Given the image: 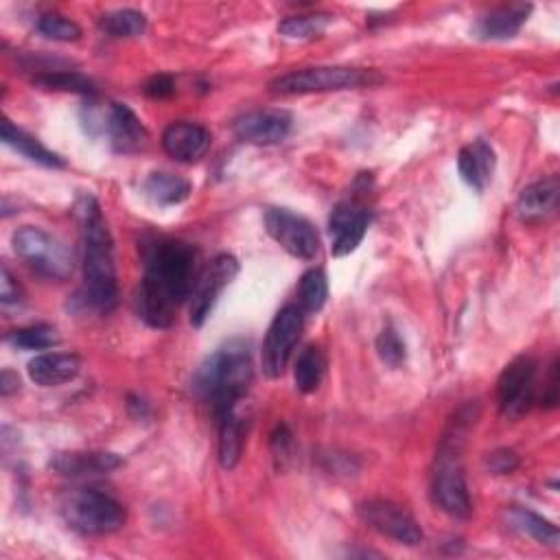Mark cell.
Instances as JSON below:
<instances>
[{"label": "cell", "instance_id": "obj_16", "mask_svg": "<svg viewBox=\"0 0 560 560\" xmlns=\"http://www.w3.org/2000/svg\"><path fill=\"white\" fill-rule=\"evenodd\" d=\"M212 136L206 127L188 120H175L171 122L162 133V147L164 151L184 164L199 162L208 149H210Z\"/></svg>", "mask_w": 560, "mask_h": 560}, {"label": "cell", "instance_id": "obj_37", "mask_svg": "<svg viewBox=\"0 0 560 560\" xmlns=\"http://www.w3.org/2000/svg\"><path fill=\"white\" fill-rule=\"evenodd\" d=\"M293 435L289 433V429L284 427V424H280L278 429H276V433L271 435V446H273V453H276V457H289V453H291V444H293V440H291Z\"/></svg>", "mask_w": 560, "mask_h": 560}, {"label": "cell", "instance_id": "obj_29", "mask_svg": "<svg viewBox=\"0 0 560 560\" xmlns=\"http://www.w3.org/2000/svg\"><path fill=\"white\" fill-rule=\"evenodd\" d=\"M33 83L46 90H63L77 94H94V81L74 70H46L33 77Z\"/></svg>", "mask_w": 560, "mask_h": 560}, {"label": "cell", "instance_id": "obj_32", "mask_svg": "<svg viewBox=\"0 0 560 560\" xmlns=\"http://www.w3.org/2000/svg\"><path fill=\"white\" fill-rule=\"evenodd\" d=\"M37 33L52 42H77L81 37V28L77 22L59 15V13H46L37 20Z\"/></svg>", "mask_w": 560, "mask_h": 560}, {"label": "cell", "instance_id": "obj_4", "mask_svg": "<svg viewBox=\"0 0 560 560\" xmlns=\"http://www.w3.org/2000/svg\"><path fill=\"white\" fill-rule=\"evenodd\" d=\"M59 516L72 532L85 536L114 534L127 521V512L120 501L92 488L68 490L59 499Z\"/></svg>", "mask_w": 560, "mask_h": 560}, {"label": "cell", "instance_id": "obj_25", "mask_svg": "<svg viewBox=\"0 0 560 560\" xmlns=\"http://www.w3.org/2000/svg\"><path fill=\"white\" fill-rule=\"evenodd\" d=\"M505 516H508V523H510L514 529H518L521 534L534 538L536 542H540V545H545V547H551V549L558 547V542H560L558 527H556L551 521L542 518L540 514H536V512H532V510H527V508L512 505Z\"/></svg>", "mask_w": 560, "mask_h": 560}, {"label": "cell", "instance_id": "obj_35", "mask_svg": "<svg viewBox=\"0 0 560 560\" xmlns=\"http://www.w3.org/2000/svg\"><path fill=\"white\" fill-rule=\"evenodd\" d=\"M144 94L151 98H166L175 92V81L171 74H155L144 83Z\"/></svg>", "mask_w": 560, "mask_h": 560}, {"label": "cell", "instance_id": "obj_12", "mask_svg": "<svg viewBox=\"0 0 560 560\" xmlns=\"http://www.w3.org/2000/svg\"><path fill=\"white\" fill-rule=\"evenodd\" d=\"M357 514L372 529H376L378 534H383L396 542H402L409 547H416L422 542V529L416 523V518L407 510H402L400 505H396L392 501L368 499V501L359 503Z\"/></svg>", "mask_w": 560, "mask_h": 560}, {"label": "cell", "instance_id": "obj_33", "mask_svg": "<svg viewBox=\"0 0 560 560\" xmlns=\"http://www.w3.org/2000/svg\"><path fill=\"white\" fill-rule=\"evenodd\" d=\"M376 352H378L381 361L387 363L389 368H400L405 363L407 348H405V341H402V337L398 335V330L394 326H385L378 332Z\"/></svg>", "mask_w": 560, "mask_h": 560}, {"label": "cell", "instance_id": "obj_7", "mask_svg": "<svg viewBox=\"0 0 560 560\" xmlns=\"http://www.w3.org/2000/svg\"><path fill=\"white\" fill-rule=\"evenodd\" d=\"M81 120L92 136L107 138L118 153H136L147 144V129L125 103H90L83 107Z\"/></svg>", "mask_w": 560, "mask_h": 560}, {"label": "cell", "instance_id": "obj_6", "mask_svg": "<svg viewBox=\"0 0 560 560\" xmlns=\"http://www.w3.org/2000/svg\"><path fill=\"white\" fill-rule=\"evenodd\" d=\"M11 245L15 256L37 276L48 280L70 278L74 267L72 249L50 232L35 225H24L13 232Z\"/></svg>", "mask_w": 560, "mask_h": 560}, {"label": "cell", "instance_id": "obj_18", "mask_svg": "<svg viewBox=\"0 0 560 560\" xmlns=\"http://www.w3.org/2000/svg\"><path fill=\"white\" fill-rule=\"evenodd\" d=\"M122 459L107 451H66L50 457V468L63 477H88L103 475L118 468Z\"/></svg>", "mask_w": 560, "mask_h": 560}, {"label": "cell", "instance_id": "obj_21", "mask_svg": "<svg viewBox=\"0 0 560 560\" xmlns=\"http://www.w3.org/2000/svg\"><path fill=\"white\" fill-rule=\"evenodd\" d=\"M529 11H532V4H525V2L503 4L486 13L483 18H479V22L475 24V33L481 39H510L521 31Z\"/></svg>", "mask_w": 560, "mask_h": 560}, {"label": "cell", "instance_id": "obj_17", "mask_svg": "<svg viewBox=\"0 0 560 560\" xmlns=\"http://www.w3.org/2000/svg\"><path fill=\"white\" fill-rule=\"evenodd\" d=\"M560 201V182L556 175L538 179L521 190L516 214L523 223H542L551 219Z\"/></svg>", "mask_w": 560, "mask_h": 560}, {"label": "cell", "instance_id": "obj_34", "mask_svg": "<svg viewBox=\"0 0 560 560\" xmlns=\"http://www.w3.org/2000/svg\"><path fill=\"white\" fill-rule=\"evenodd\" d=\"M486 466L497 475H505V472H512L518 466V457L508 448H499V451L488 453Z\"/></svg>", "mask_w": 560, "mask_h": 560}, {"label": "cell", "instance_id": "obj_20", "mask_svg": "<svg viewBox=\"0 0 560 560\" xmlns=\"http://www.w3.org/2000/svg\"><path fill=\"white\" fill-rule=\"evenodd\" d=\"M494 151L486 140H475L459 149L457 153V171L462 179L481 192L494 173Z\"/></svg>", "mask_w": 560, "mask_h": 560}, {"label": "cell", "instance_id": "obj_8", "mask_svg": "<svg viewBox=\"0 0 560 560\" xmlns=\"http://www.w3.org/2000/svg\"><path fill=\"white\" fill-rule=\"evenodd\" d=\"M457 440H448L442 444L438 462H435V472L431 481V494L435 505L444 510L448 516L455 518H468L470 516V497H468V486L466 477L459 464V451H457Z\"/></svg>", "mask_w": 560, "mask_h": 560}, {"label": "cell", "instance_id": "obj_24", "mask_svg": "<svg viewBox=\"0 0 560 560\" xmlns=\"http://www.w3.org/2000/svg\"><path fill=\"white\" fill-rule=\"evenodd\" d=\"M144 195L158 203V206H175L188 199L190 195V182L166 171H153L142 184Z\"/></svg>", "mask_w": 560, "mask_h": 560}, {"label": "cell", "instance_id": "obj_13", "mask_svg": "<svg viewBox=\"0 0 560 560\" xmlns=\"http://www.w3.org/2000/svg\"><path fill=\"white\" fill-rule=\"evenodd\" d=\"M497 394L505 416H523L536 398V361L532 357H516L510 361L499 376Z\"/></svg>", "mask_w": 560, "mask_h": 560}, {"label": "cell", "instance_id": "obj_14", "mask_svg": "<svg viewBox=\"0 0 560 560\" xmlns=\"http://www.w3.org/2000/svg\"><path fill=\"white\" fill-rule=\"evenodd\" d=\"M368 225H370V210L363 203L354 199H346L337 203L328 219L332 256L339 258V256L352 254L363 241Z\"/></svg>", "mask_w": 560, "mask_h": 560}, {"label": "cell", "instance_id": "obj_11", "mask_svg": "<svg viewBox=\"0 0 560 560\" xmlns=\"http://www.w3.org/2000/svg\"><path fill=\"white\" fill-rule=\"evenodd\" d=\"M238 273V260L232 254H219L214 256L197 276V282L192 287L190 293V324L195 328L203 326V322L208 319L210 311L214 308L219 295L223 293V289L236 278Z\"/></svg>", "mask_w": 560, "mask_h": 560}, {"label": "cell", "instance_id": "obj_31", "mask_svg": "<svg viewBox=\"0 0 560 560\" xmlns=\"http://www.w3.org/2000/svg\"><path fill=\"white\" fill-rule=\"evenodd\" d=\"M7 341L22 350H46L59 343V335H57V328L50 324H35V326L13 330L7 337Z\"/></svg>", "mask_w": 560, "mask_h": 560}, {"label": "cell", "instance_id": "obj_38", "mask_svg": "<svg viewBox=\"0 0 560 560\" xmlns=\"http://www.w3.org/2000/svg\"><path fill=\"white\" fill-rule=\"evenodd\" d=\"M18 387H20L18 374H13L11 370H4L2 376H0V392H2V396H9V394L15 392Z\"/></svg>", "mask_w": 560, "mask_h": 560}, {"label": "cell", "instance_id": "obj_3", "mask_svg": "<svg viewBox=\"0 0 560 560\" xmlns=\"http://www.w3.org/2000/svg\"><path fill=\"white\" fill-rule=\"evenodd\" d=\"M252 376L254 363L249 343L243 339H232L201 361L192 374L190 389L197 398L210 402L217 416L243 400Z\"/></svg>", "mask_w": 560, "mask_h": 560}, {"label": "cell", "instance_id": "obj_10", "mask_svg": "<svg viewBox=\"0 0 560 560\" xmlns=\"http://www.w3.org/2000/svg\"><path fill=\"white\" fill-rule=\"evenodd\" d=\"M267 234L293 258L311 260L319 252V234L315 225L287 208H269L265 212Z\"/></svg>", "mask_w": 560, "mask_h": 560}, {"label": "cell", "instance_id": "obj_27", "mask_svg": "<svg viewBox=\"0 0 560 560\" xmlns=\"http://www.w3.org/2000/svg\"><path fill=\"white\" fill-rule=\"evenodd\" d=\"M328 280L324 269H308L298 284V306L304 313H315L326 304Z\"/></svg>", "mask_w": 560, "mask_h": 560}, {"label": "cell", "instance_id": "obj_22", "mask_svg": "<svg viewBox=\"0 0 560 560\" xmlns=\"http://www.w3.org/2000/svg\"><path fill=\"white\" fill-rule=\"evenodd\" d=\"M217 424H219V464L225 470H232L238 464L243 453L247 420L241 416L236 405L217 413Z\"/></svg>", "mask_w": 560, "mask_h": 560}, {"label": "cell", "instance_id": "obj_2", "mask_svg": "<svg viewBox=\"0 0 560 560\" xmlns=\"http://www.w3.org/2000/svg\"><path fill=\"white\" fill-rule=\"evenodd\" d=\"M79 225L83 256V287L79 300L85 308L109 313L118 302L114 241L94 197H83L79 203Z\"/></svg>", "mask_w": 560, "mask_h": 560}, {"label": "cell", "instance_id": "obj_28", "mask_svg": "<svg viewBox=\"0 0 560 560\" xmlns=\"http://www.w3.org/2000/svg\"><path fill=\"white\" fill-rule=\"evenodd\" d=\"M101 28L112 37H138L147 28V18L136 9H116L101 18Z\"/></svg>", "mask_w": 560, "mask_h": 560}, {"label": "cell", "instance_id": "obj_5", "mask_svg": "<svg viewBox=\"0 0 560 560\" xmlns=\"http://www.w3.org/2000/svg\"><path fill=\"white\" fill-rule=\"evenodd\" d=\"M383 74L372 68H350V66H317L291 70L269 83L273 94L293 96V94H313V92H332V90H354L372 88L383 83Z\"/></svg>", "mask_w": 560, "mask_h": 560}, {"label": "cell", "instance_id": "obj_26", "mask_svg": "<svg viewBox=\"0 0 560 560\" xmlns=\"http://www.w3.org/2000/svg\"><path fill=\"white\" fill-rule=\"evenodd\" d=\"M324 370H326V359H324V352L317 348V346H308L300 352L298 361H295V370H293V376H295V387L302 392V394H313L322 378H324Z\"/></svg>", "mask_w": 560, "mask_h": 560}, {"label": "cell", "instance_id": "obj_15", "mask_svg": "<svg viewBox=\"0 0 560 560\" xmlns=\"http://www.w3.org/2000/svg\"><path fill=\"white\" fill-rule=\"evenodd\" d=\"M291 129V114L284 109H256L247 112L234 122V133L238 140L249 144H278L287 138Z\"/></svg>", "mask_w": 560, "mask_h": 560}, {"label": "cell", "instance_id": "obj_30", "mask_svg": "<svg viewBox=\"0 0 560 560\" xmlns=\"http://www.w3.org/2000/svg\"><path fill=\"white\" fill-rule=\"evenodd\" d=\"M330 22L328 13H308V15H291L278 24V33L291 39H313L326 31Z\"/></svg>", "mask_w": 560, "mask_h": 560}, {"label": "cell", "instance_id": "obj_9", "mask_svg": "<svg viewBox=\"0 0 560 560\" xmlns=\"http://www.w3.org/2000/svg\"><path fill=\"white\" fill-rule=\"evenodd\" d=\"M304 326V311L298 304H287L273 317L267 328L262 350H260V368L262 374L269 378L282 376L293 348L302 335Z\"/></svg>", "mask_w": 560, "mask_h": 560}, {"label": "cell", "instance_id": "obj_23", "mask_svg": "<svg viewBox=\"0 0 560 560\" xmlns=\"http://www.w3.org/2000/svg\"><path fill=\"white\" fill-rule=\"evenodd\" d=\"M2 142L11 149H15L20 155H24L26 160L35 162V164H42V166H48V168H61L66 166L63 158L57 155L55 151L46 149L37 138L28 136L24 129L15 127L11 120H4L2 122Z\"/></svg>", "mask_w": 560, "mask_h": 560}, {"label": "cell", "instance_id": "obj_36", "mask_svg": "<svg viewBox=\"0 0 560 560\" xmlns=\"http://www.w3.org/2000/svg\"><path fill=\"white\" fill-rule=\"evenodd\" d=\"M22 300V291L20 287L13 282V276L7 267H2V304L9 306V304H20Z\"/></svg>", "mask_w": 560, "mask_h": 560}, {"label": "cell", "instance_id": "obj_1", "mask_svg": "<svg viewBox=\"0 0 560 560\" xmlns=\"http://www.w3.org/2000/svg\"><path fill=\"white\" fill-rule=\"evenodd\" d=\"M142 280L136 311L151 328H168L190 298L199 276V252L177 238H153L142 247Z\"/></svg>", "mask_w": 560, "mask_h": 560}, {"label": "cell", "instance_id": "obj_19", "mask_svg": "<svg viewBox=\"0 0 560 560\" xmlns=\"http://www.w3.org/2000/svg\"><path fill=\"white\" fill-rule=\"evenodd\" d=\"M28 376L39 387L63 385L81 372V357L74 352H46L28 361Z\"/></svg>", "mask_w": 560, "mask_h": 560}]
</instances>
